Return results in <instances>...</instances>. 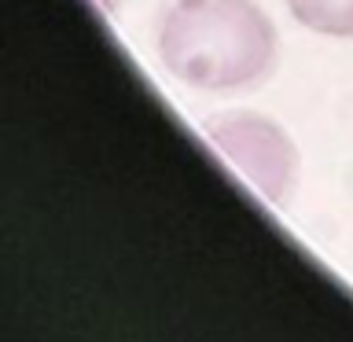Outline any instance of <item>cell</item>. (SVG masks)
Here are the masks:
<instances>
[{"label": "cell", "mask_w": 353, "mask_h": 342, "mask_svg": "<svg viewBox=\"0 0 353 342\" xmlns=\"http://www.w3.org/2000/svg\"><path fill=\"white\" fill-rule=\"evenodd\" d=\"M159 59L192 88H247L272 70L276 26L254 0H173L159 22Z\"/></svg>", "instance_id": "1"}, {"label": "cell", "mask_w": 353, "mask_h": 342, "mask_svg": "<svg viewBox=\"0 0 353 342\" xmlns=\"http://www.w3.org/2000/svg\"><path fill=\"white\" fill-rule=\"evenodd\" d=\"M214 151L258 192L265 203L280 206L294 188L298 151L294 140L258 110H225L203 125Z\"/></svg>", "instance_id": "2"}, {"label": "cell", "mask_w": 353, "mask_h": 342, "mask_svg": "<svg viewBox=\"0 0 353 342\" xmlns=\"http://www.w3.org/2000/svg\"><path fill=\"white\" fill-rule=\"evenodd\" d=\"M294 22L320 37L353 41V0H287Z\"/></svg>", "instance_id": "3"}]
</instances>
